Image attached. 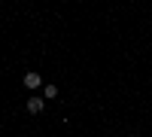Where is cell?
<instances>
[{
  "label": "cell",
  "mask_w": 152,
  "mask_h": 137,
  "mask_svg": "<svg viewBox=\"0 0 152 137\" xmlns=\"http://www.w3.org/2000/svg\"><path fill=\"white\" fill-rule=\"evenodd\" d=\"M21 82H24V89H31V92H34V89H43V85H46L40 73H24V76H21Z\"/></svg>",
  "instance_id": "obj_1"
},
{
  "label": "cell",
  "mask_w": 152,
  "mask_h": 137,
  "mask_svg": "<svg viewBox=\"0 0 152 137\" xmlns=\"http://www.w3.org/2000/svg\"><path fill=\"white\" fill-rule=\"evenodd\" d=\"M24 107H28V113H31V116H40V113H43V107H46V101H43V97H37V95H31Z\"/></svg>",
  "instance_id": "obj_2"
},
{
  "label": "cell",
  "mask_w": 152,
  "mask_h": 137,
  "mask_svg": "<svg viewBox=\"0 0 152 137\" xmlns=\"http://www.w3.org/2000/svg\"><path fill=\"white\" fill-rule=\"evenodd\" d=\"M46 97H52V101L58 97V89H55L52 82H46V85H43V101H46Z\"/></svg>",
  "instance_id": "obj_3"
}]
</instances>
